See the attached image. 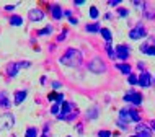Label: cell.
Returning a JSON list of instances; mask_svg holds the SVG:
<instances>
[{"mask_svg": "<svg viewBox=\"0 0 155 137\" xmlns=\"http://www.w3.org/2000/svg\"><path fill=\"white\" fill-rule=\"evenodd\" d=\"M10 23L13 24V26H21V24H23V18L20 15H13L10 18Z\"/></svg>", "mask_w": 155, "mask_h": 137, "instance_id": "17", "label": "cell"}, {"mask_svg": "<svg viewBox=\"0 0 155 137\" xmlns=\"http://www.w3.org/2000/svg\"><path fill=\"white\" fill-rule=\"evenodd\" d=\"M137 83L140 86H144V88H147V86L152 85V77H150V73L147 72H142L140 77H137Z\"/></svg>", "mask_w": 155, "mask_h": 137, "instance_id": "5", "label": "cell"}, {"mask_svg": "<svg viewBox=\"0 0 155 137\" xmlns=\"http://www.w3.org/2000/svg\"><path fill=\"white\" fill-rule=\"evenodd\" d=\"M96 116H98V109H96V108L88 109V113H87V118H88V119H95Z\"/></svg>", "mask_w": 155, "mask_h": 137, "instance_id": "23", "label": "cell"}, {"mask_svg": "<svg viewBox=\"0 0 155 137\" xmlns=\"http://www.w3.org/2000/svg\"><path fill=\"white\" fill-rule=\"evenodd\" d=\"M119 3H121V0H111V2H110V5L114 7V5H119Z\"/></svg>", "mask_w": 155, "mask_h": 137, "instance_id": "35", "label": "cell"}, {"mask_svg": "<svg viewBox=\"0 0 155 137\" xmlns=\"http://www.w3.org/2000/svg\"><path fill=\"white\" fill-rule=\"evenodd\" d=\"M90 16L91 18H98V10H96V7H90Z\"/></svg>", "mask_w": 155, "mask_h": 137, "instance_id": "26", "label": "cell"}, {"mask_svg": "<svg viewBox=\"0 0 155 137\" xmlns=\"http://www.w3.org/2000/svg\"><path fill=\"white\" fill-rule=\"evenodd\" d=\"M59 86H61L59 82H52V88H59Z\"/></svg>", "mask_w": 155, "mask_h": 137, "instance_id": "36", "label": "cell"}, {"mask_svg": "<svg viewBox=\"0 0 155 137\" xmlns=\"http://www.w3.org/2000/svg\"><path fill=\"white\" fill-rule=\"evenodd\" d=\"M18 70H20V64H15V62H12V64L7 65V73H8V77H16Z\"/></svg>", "mask_w": 155, "mask_h": 137, "instance_id": "14", "label": "cell"}, {"mask_svg": "<svg viewBox=\"0 0 155 137\" xmlns=\"http://www.w3.org/2000/svg\"><path fill=\"white\" fill-rule=\"evenodd\" d=\"M64 15H65V16H69V18H70V16H72V13H70L69 10H65V11H64Z\"/></svg>", "mask_w": 155, "mask_h": 137, "instance_id": "37", "label": "cell"}, {"mask_svg": "<svg viewBox=\"0 0 155 137\" xmlns=\"http://www.w3.org/2000/svg\"><path fill=\"white\" fill-rule=\"evenodd\" d=\"M88 33H98L101 28H100V24L98 23H93V24H87V28H85Z\"/></svg>", "mask_w": 155, "mask_h": 137, "instance_id": "19", "label": "cell"}, {"mask_svg": "<svg viewBox=\"0 0 155 137\" xmlns=\"http://www.w3.org/2000/svg\"><path fill=\"white\" fill-rule=\"evenodd\" d=\"M116 56H118V59H121V60H126L129 57V47L126 44H121V46H118L116 47Z\"/></svg>", "mask_w": 155, "mask_h": 137, "instance_id": "6", "label": "cell"}, {"mask_svg": "<svg viewBox=\"0 0 155 137\" xmlns=\"http://www.w3.org/2000/svg\"><path fill=\"white\" fill-rule=\"evenodd\" d=\"M127 82H129L131 85H136V83H137V77L131 73V75H129V78H127Z\"/></svg>", "mask_w": 155, "mask_h": 137, "instance_id": "28", "label": "cell"}, {"mask_svg": "<svg viewBox=\"0 0 155 137\" xmlns=\"http://www.w3.org/2000/svg\"><path fill=\"white\" fill-rule=\"evenodd\" d=\"M51 15H52V18L61 20L62 16H64V11H62V8L57 5V3H54V5H51Z\"/></svg>", "mask_w": 155, "mask_h": 137, "instance_id": "12", "label": "cell"}, {"mask_svg": "<svg viewBox=\"0 0 155 137\" xmlns=\"http://www.w3.org/2000/svg\"><path fill=\"white\" fill-rule=\"evenodd\" d=\"M61 64L69 65V67H78L82 64V52L74 47L67 49V52L61 57Z\"/></svg>", "mask_w": 155, "mask_h": 137, "instance_id": "1", "label": "cell"}, {"mask_svg": "<svg viewBox=\"0 0 155 137\" xmlns=\"http://www.w3.org/2000/svg\"><path fill=\"white\" fill-rule=\"evenodd\" d=\"M140 51L145 52V54H149V56H155V47H150L149 44H142L140 46Z\"/></svg>", "mask_w": 155, "mask_h": 137, "instance_id": "18", "label": "cell"}, {"mask_svg": "<svg viewBox=\"0 0 155 137\" xmlns=\"http://www.w3.org/2000/svg\"><path fill=\"white\" fill-rule=\"evenodd\" d=\"M118 13H119V16H127L129 11H127V10H124V8H121V10L118 11Z\"/></svg>", "mask_w": 155, "mask_h": 137, "instance_id": "31", "label": "cell"}, {"mask_svg": "<svg viewBox=\"0 0 155 137\" xmlns=\"http://www.w3.org/2000/svg\"><path fill=\"white\" fill-rule=\"evenodd\" d=\"M10 106H12V101H10V98H8V93L7 91H0V108L8 109Z\"/></svg>", "mask_w": 155, "mask_h": 137, "instance_id": "10", "label": "cell"}, {"mask_svg": "<svg viewBox=\"0 0 155 137\" xmlns=\"http://www.w3.org/2000/svg\"><path fill=\"white\" fill-rule=\"evenodd\" d=\"M16 8V5H5V10L7 11H12V10H15Z\"/></svg>", "mask_w": 155, "mask_h": 137, "instance_id": "33", "label": "cell"}, {"mask_svg": "<svg viewBox=\"0 0 155 137\" xmlns=\"http://www.w3.org/2000/svg\"><path fill=\"white\" fill-rule=\"evenodd\" d=\"M124 99H126V101H131L132 105H136V106H139L140 103H142V95H140V93H137V91H134V93L126 95Z\"/></svg>", "mask_w": 155, "mask_h": 137, "instance_id": "7", "label": "cell"}, {"mask_svg": "<svg viewBox=\"0 0 155 137\" xmlns=\"http://www.w3.org/2000/svg\"><path fill=\"white\" fill-rule=\"evenodd\" d=\"M98 137H111V132L110 131H100Z\"/></svg>", "mask_w": 155, "mask_h": 137, "instance_id": "29", "label": "cell"}, {"mask_svg": "<svg viewBox=\"0 0 155 137\" xmlns=\"http://www.w3.org/2000/svg\"><path fill=\"white\" fill-rule=\"evenodd\" d=\"M56 103H59V105H62V103H64V95H62V93H59V95H57V99H56Z\"/></svg>", "mask_w": 155, "mask_h": 137, "instance_id": "30", "label": "cell"}, {"mask_svg": "<svg viewBox=\"0 0 155 137\" xmlns=\"http://www.w3.org/2000/svg\"><path fill=\"white\" fill-rule=\"evenodd\" d=\"M136 131H137V137H152L149 126H145V124H139L136 127Z\"/></svg>", "mask_w": 155, "mask_h": 137, "instance_id": "9", "label": "cell"}, {"mask_svg": "<svg viewBox=\"0 0 155 137\" xmlns=\"http://www.w3.org/2000/svg\"><path fill=\"white\" fill-rule=\"evenodd\" d=\"M69 21L72 23V24H77V23H78V20H77V18H74V16H70V18H69Z\"/></svg>", "mask_w": 155, "mask_h": 137, "instance_id": "34", "label": "cell"}, {"mask_svg": "<svg viewBox=\"0 0 155 137\" xmlns=\"http://www.w3.org/2000/svg\"><path fill=\"white\" fill-rule=\"evenodd\" d=\"M129 116H131V121H134V122L140 121V116H139V113H137L136 109H129Z\"/></svg>", "mask_w": 155, "mask_h": 137, "instance_id": "20", "label": "cell"}, {"mask_svg": "<svg viewBox=\"0 0 155 137\" xmlns=\"http://www.w3.org/2000/svg\"><path fill=\"white\" fill-rule=\"evenodd\" d=\"M25 137H38V131L35 127H30V129L25 132Z\"/></svg>", "mask_w": 155, "mask_h": 137, "instance_id": "22", "label": "cell"}, {"mask_svg": "<svg viewBox=\"0 0 155 137\" xmlns=\"http://www.w3.org/2000/svg\"><path fill=\"white\" fill-rule=\"evenodd\" d=\"M59 108H61V106H59V103H54V105L51 106V113L59 116Z\"/></svg>", "mask_w": 155, "mask_h": 137, "instance_id": "25", "label": "cell"}, {"mask_svg": "<svg viewBox=\"0 0 155 137\" xmlns=\"http://www.w3.org/2000/svg\"><path fill=\"white\" fill-rule=\"evenodd\" d=\"M26 95H28L26 90H18V91H15V105H21L25 99H26Z\"/></svg>", "mask_w": 155, "mask_h": 137, "instance_id": "13", "label": "cell"}, {"mask_svg": "<svg viewBox=\"0 0 155 137\" xmlns=\"http://www.w3.org/2000/svg\"><path fill=\"white\" fill-rule=\"evenodd\" d=\"M28 18H30L31 21H41V20L44 18V13L39 8H33V10H30V13H28Z\"/></svg>", "mask_w": 155, "mask_h": 137, "instance_id": "8", "label": "cell"}, {"mask_svg": "<svg viewBox=\"0 0 155 137\" xmlns=\"http://www.w3.org/2000/svg\"><path fill=\"white\" fill-rule=\"evenodd\" d=\"M131 137H137V135H131Z\"/></svg>", "mask_w": 155, "mask_h": 137, "instance_id": "40", "label": "cell"}, {"mask_svg": "<svg viewBox=\"0 0 155 137\" xmlns=\"http://www.w3.org/2000/svg\"><path fill=\"white\" fill-rule=\"evenodd\" d=\"M41 137H49V135H48V134H43V135H41Z\"/></svg>", "mask_w": 155, "mask_h": 137, "instance_id": "39", "label": "cell"}, {"mask_svg": "<svg viewBox=\"0 0 155 137\" xmlns=\"http://www.w3.org/2000/svg\"><path fill=\"white\" fill-rule=\"evenodd\" d=\"M145 33H147V31H145V28L139 24V26H136L134 30L129 31V38H131V39H140V38H144V36H145Z\"/></svg>", "mask_w": 155, "mask_h": 137, "instance_id": "4", "label": "cell"}, {"mask_svg": "<svg viewBox=\"0 0 155 137\" xmlns=\"http://www.w3.org/2000/svg\"><path fill=\"white\" fill-rule=\"evenodd\" d=\"M61 109H62V113L57 116V118H59V119H65L67 116H69L70 109H72V105H70V103H67V101H64V103L61 105Z\"/></svg>", "mask_w": 155, "mask_h": 137, "instance_id": "11", "label": "cell"}, {"mask_svg": "<svg viewBox=\"0 0 155 137\" xmlns=\"http://www.w3.org/2000/svg\"><path fill=\"white\" fill-rule=\"evenodd\" d=\"M57 95H59V93L52 91V93H49V95H48V99H49V101H56V99H57Z\"/></svg>", "mask_w": 155, "mask_h": 137, "instance_id": "27", "label": "cell"}, {"mask_svg": "<svg viewBox=\"0 0 155 137\" xmlns=\"http://www.w3.org/2000/svg\"><path fill=\"white\" fill-rule=\"evenodd\" d=\"M106 52H108V56H110L111 59H114V57H116V54H114V51H113L111 44H106Z\"/></svg>", "mask_w": 155, "mask_h": 137, "instance_id": "24", "label": "cell"}, {"mask_svg": "<svg viewBox=\"0 0 155 137\" xmlns=\"http://www.w3.org/2000/svg\"><path fill=\"white\" fill-rule=\"evenodd\" d=\"M51 33H52V26L49 24V26H46V28H43V30L38 31V34H39V36H46V34H51Z\"/></svg>", "mask_w": 155, "mask_h": 137, "instance_id": "21", "label": "cell"}, {"mask_svg": "<svg viewBox=\"0 0 155 137\" xmlns=\"http://www.w3.org/2000/svg\"><path fill=\"white\" fill-rule=\"evenodd\" d=\"M116 69L121 70V72L126 73V75H131V65H127V64H118Z\"/></svg>", "mask_w": 155, "mask_h": 137, "instance_id": "16", "label": "cell"}, {"mask_svg": "<svg viewBox=\"0 0 155 137\" xmlns=\"http://www.w3.org/2000/svg\"><path fill=\"white\" fill-rule=\"evenodd\" d=\"M65 36H67V31H62L61 34H59V38H57V41H64Z\"/></svg>", "mask_w": 155, "mask_h": 137, "instance_id": "32", "label": "cell"}, {"mask_svg": "<svg viewBox=\"0 0 155 137\" xmlns=\"http://www.w3.org/2000/svg\"><path fill=\"white\" fill-rule=\"evenodd\" d=\"M100 33H101V36L104 38V41H106V44H111V33H110V30H108V28H101Z\"/></svg>", "mask_w": 155, "mask_h": 137, "instance_id": "15", "label": "cell"}, {"mask_svg": "<svg viewBox=\"0 0 155 137\" xmlns=\"http://www.w3.org/2000/svg\"><path fill=\"white\" fill-rule=\"evenodd\" d=\"M150 126H152V129L155 131V121H152V122H150Z\"/></svg>", "mask_w": 155, "mask_h": 137, "instance_id": "38", "label": "cell"}, {"mask_svg": "<svg viewBox=\"0 0 155 137\" xmlns=\"http://www.w3.org/2000/svg\"><path fill=\"white\" fill-rule=\"evenodd\" d=\"M15 124V118L13 114L10 113H5L0 116V131H7V129H12Z\"/></svg>", "mask_w": 155, "mask_h": 137, "instance_id": "2", "label": "cell"}, {"mask_svg": "<svg viewBox=\"0 0 155 137\" xmlns=\"http://www.w3.org/2000/svg\"><path fill=\"white\" fill-rule=\"evenodd\" d=\"M88 69H90L93 73H103L104 70H106V67H104V64H103V60L98 59V57H95V59L90 60Z\"/></svg>", "mask_w": 155, "mask_h": 137, "instance_id": "3", "label": "cell"}]
</instances>
